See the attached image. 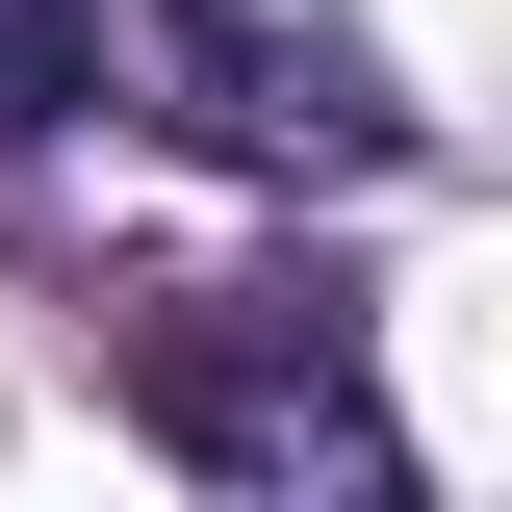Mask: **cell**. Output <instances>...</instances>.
<instances>
[{"label": "cell", "instance_id": "1", "mask_svg": "<svg viewBox=\"0 0 512 512\" xmlns=\"http://www.w3.org/2000/svg\"><path fill=\"white\" fill-rule=\"evenodd\" d=\"M52 26H77V103H154L231 180H384L410 154L359 0H52Z\"/></svg>", "mask_w": 512, "mask_h": 512}, {"label": "cell", "instance_id": "2", "mask_svg": "<svg viewBox=\"0 0 512 512\" xmlns=\"http://www.w3.org/2000/svg\"><path fill=\"white\" fill-rule=\"evenodd\" d=\"M128 410L205 461V487H256V512H384L410 487V436H384V384H359V308L333 282H180V308L128 333Z\"/></svg>", "mask_w": 512, "mask_h": 512}, {"label": "cell", "instance_id": "3", "mask_svg": "<svg viewBox=\"0 0 512 512\" xmlns=\"http://www.w3.org/2000/svg\"><path fill=\"white\" fill-rule=\"evenodd\" d=\"M26 128H77V26L52 0H0V154H26Z\"/></svg>", "mask_w": 512, "mask_h": 512}]
</instances>
